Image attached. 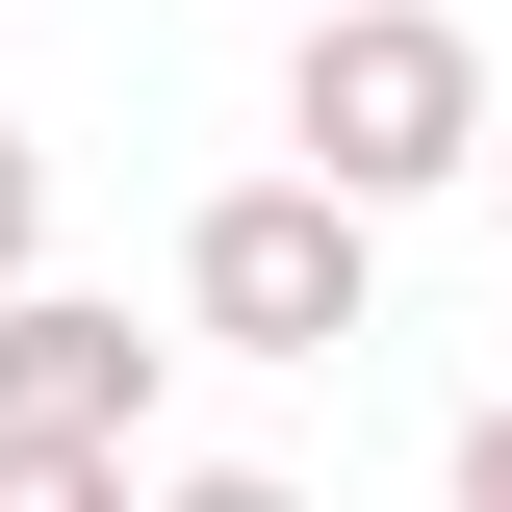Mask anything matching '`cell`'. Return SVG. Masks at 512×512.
I'll return each mask as SVG.
<instances>
[{
  "label": "cell",
  "instance_id": "obj_8",
  "mask_svg": "<svg viewBox=\"0 0 512 512\" xmlns=\"http://www.w3.org/2000/svg\"><path fill=\"white\" fill-rule=\"evenodd\" d=\"M282 26H333V0H282Z\"/></svg>",
  "mask_w": 512,
  "mask_h": 512
},
{
  "label": "cell",
  "instance_id": "obj_6",
  "mask_svg": "<svg viewBox=\"0 0 512 512\" xmlns=\"http://www.w3.org/2000/svg\"><path fill=\"white\" fill-rule=\"evenodd\" d=\"M154 512H308L282 461H154Z\"/></svg>",
  "mask_w": 512,
  "mask_h": 512
},
{
  "label": "cell",
  "instance_id": "obj_5",
  "mask_svg": "<svg viewBox=\"0 0 512 512\" xmlns=\"http://www.w3.org/2000/svg\"><path fill=\"white\" fill-rule=\"evenodd\" d=\"M52 282V128H0V308Z\"/></svg>",
  "mask_w": 512,
  "mask_h": 512
},
{
  "label": "cell",
  "instance_id": "obj_1",
  "mask_svg": "<svg viewBox=\"0 0 512 512\" xmlns=\"http://www.w3.org/2000/svg\"><path fill=\"white\" fill-rule=\"evenodd\" d=\"M461 154H487V26H461V0H333V26H282V180H333L384 231V205H436Z\"/></svg>",
  "mask_w": 512,
  "mask_h": 512
},
{
  "label": "cell",
  "instance_id": "obj_2",
  "mask_svg": "<svg viewBox=\"0 0 512 512\" xmlns=\"http://www.w3.org/2000/svg\"><path fill=\"white\" fill-rule=\"evenodd\" d=\"M359 308H384V231L333 180H205V231H180V333L205 359H359Z\"/></svg>",
  "mask_w": 512,
  "mask_h": 512
},
{
  "label": "cell",
  "instance_id": "obj_3",
  "mask_svg": "<svg viewBox=\"0 0 512 512\" xmlns=\"http://www.w3.org/2000/svg\"><path fill=\"white\" fill-rule=\"evenodd\" d=\"M154 384H180V333H128L103 282H26V308H0V436H154Z\"/></svg>",
  "mask_w": 512,
  "mask_h": 512
},
{
  "label": "cell",
  "instance_id": "obj_7",
  "mask_svg": "<svg viewBox=\"0 0 512 512\" xmlns=\"http://www.w3.org/2000/svg\"><path fill=\"white\" fill-rule=\"evenodd\" d=\"M436 512H512V384L461 410V461H436Z\"/></svg>",
  "mask_w": 512,
  "mask_h": 512
},
{
  "label": "cell",
  "instance_id": "obj_4",
  "mask_svg": "<svg viewBox=\"0 0 512 512\" xmlns=\"http://www.w3.org/2000/svg\"><path fill=\"white\" fill-rule=\"evenodd\" d=\"M0 512H154V461H103V436H0Z\"/></svg>",
  "mask_w": 512,
  "mask_h": 512
}]
</instances>
